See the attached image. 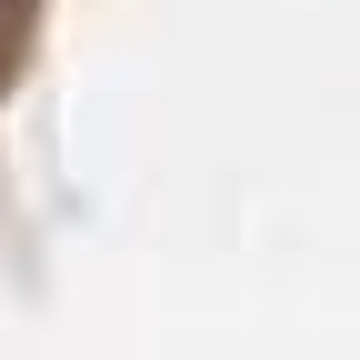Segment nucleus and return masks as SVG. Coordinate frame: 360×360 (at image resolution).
Here are the masks:
<instances>
[{"mask_svg": "<svg viewBox=\"0 0 360 360\" xmlns=\"http://www.w3.org/2000/svg\"><path fill=\"white\" fill-rule=\"evenodd\" d=\"M30 20H40V0H0V80H11V60L30 51Z\"/></svg>", "mask_w": 360, "mask_h": 360, "instance_id": "f257e3e1", "label": "nucleus"}]
</instances>
